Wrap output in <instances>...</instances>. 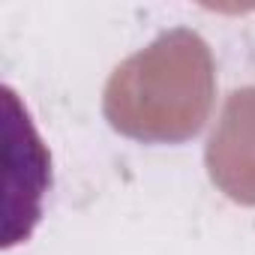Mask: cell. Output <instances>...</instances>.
Here are the masks:
<instances>
[{"label": "cell", "mask_w": 255, "mask_h": 255, "mask_svg": "<svg viewBox=\"0 0 255 255\" xmlns=\"http://www.w3.org/2000/svg\"><path fill=\"white\" fill-rule=\"evenodd\" d=\"M216 102V60L192 27L162 30L150 45L120 60L102 90L108 126L138 144L195 138Z\"/></svg>", "instance_id": "cell-1"}, {"label": "cell", "mask_w": 255, "mask_h": 255, "mask_svg": "<svg viewBox=\"0 0 255 255\" xmlns=\"http://www.w3.org/2000/svg\"><path fill=\"white\" fill-rule=\"evenodd\" d=\"M204 168L228 201L255 207V87L225 96L204 147Z\"/></svg>", "instance_id": "cell-2"}]
</instances>
